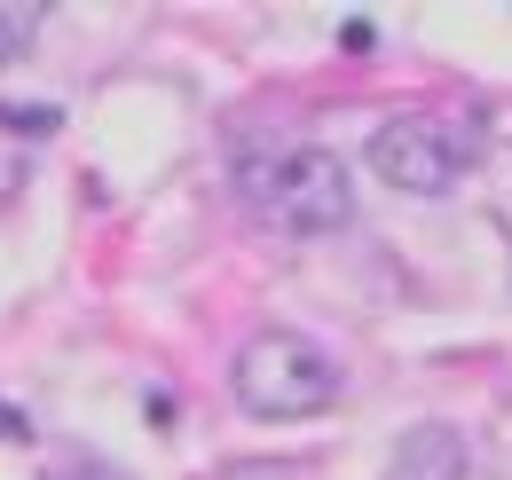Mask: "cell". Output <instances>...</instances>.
I'll return each instance as SVG.
<instances>
[{"label":"cell","instance_id":"1","mask_svg":"<svg viewBox=\"0 0 512 480\" xmlns=\"http://www.w3.org/2000/svg\"><path fill=\"white\" fill-rule=\"evenodd\" d=\"M237 197L253 205L268 229L284 237H331L355 221V181L347 166L316 150V142H292V150H260L237 166Z\"/></svg>","mask_w":512,"mask_h":480},{"label":"cell","instance_id":"2","mask_svg":"<svg viewBox=\"0 0 512 480\" xmlns=\"http://www.w3.org/2000/svg\"><path fill=\"white\" fill-rule=\"evenodd\" d=\"M339 362L323 355L308 331H253L237 362H229V394L237 410L260 425H300V418H323L339 402Z\"/></svg>","mask_w":512,"mask_h":480},{"label":"cell","instance_id":"3","mask_svg":"<svg viewBox=\"0 0 512 480\" xmlns=\"http://www.w3.org/2000/svg\"><path fill=\"white\" fill-rule=\"evenodd\" d=\"M371 166H379L386 189H410V197H442L465 181L473 166V134L449 119H426V111H410V119H386L371 134Z\"/></svg>","mask_w":512,"mask_h":480},{"label":"cell","instance_id":"4","mask_svg":"<svg viewBox=\"0 0 512 480\" xmlns=\"http://www.w3.org/2000/svg\"><path fill=\"white\" fill-rule=\"evenodd\" d=\"M473 473V457H465V433L457 425H410L402 441H394V457H386V480H465Z\"/></svg>","mask_w":512,"mask_h":480},{"label":"cell","instance_id":"5","mask_svg":"<svg viewBox=\"0 0 512 480\" xmlns=\"http://www.w3.org/2000/svg\"><path fill=\"white\" fill-rule=\"evenodd\" d=\"M32 24H40V8H24V0H0V71H8L16 56H24Z\"/></svg>","mask_w":512,"mask_h":480},{"label":"cell","instance_id":"6","mask_svg":"<svg viewBox=\"0 0 512 480\" xmlns=\"http://www.w3.org/2000/svg\"><path fill=\"white\" fill-rule=\"evenodd\" d=\"M48 480H134V473H119V465H95V457H71L64 473H48Z\"/></svg>","mask_w":512,"mask_h":480},{"label":"cell","instance_id":"7","mask_svg":"<svg viewBox=\"0 0 512 480\" xmlns=\"http://www.w3.org/2000/svg\"><path fill=\"white\" fill-rule=\"evenodd\" d=\"M229 480H292V473H276V465H237Z\"/></svg>","mask_w":512,"mask_h":480}]
</instances>
